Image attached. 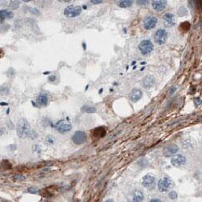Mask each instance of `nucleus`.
<instances>
[{"label": "nucleus", "instance_id": "1", "mask_svg": "<svg viewBox=\"0 0 202 202\" xmlns=\"http://www.w3.org/2000/svg\"><path fill=\"white\" fill-rule=\"evenodd\" d=\"M30 131L31 129L29 123L25 118H21L18 121L16 124V133L19 138L24 139L26 137H29Z\"/></svg>", "mask_w": 202, "mask_h": 202}, {"label": "nucleus", "instance_id": "2", "mask_svg": "<svg viewBox=\"0 0 202 202\" xmlns=\"http://www.w3.org/2000/svg\"><path fill=\"white\" fill-rule=\"evenodd\" d=\"M144 200V193L139 189H134L127 196V202H142Z\"/></svg>", "mask_w": 202, "mask_h": 202}, {"label": "nucleus", "instance_id": "3", "mask_svg": "<svg viewBox=\"0 0 202 202\" xmlns=\"http://www.w3.org/2000/svg\"><path fill=\"white\" fill-rule=\"evenodd\" d=\"M168 37V32L163 29H159L155 32L154 35V39L157 44L162 45L166 42Z\"/></svg>", "mask_w": 202, "mask_h": 202}, {"label": "nucleus", "instance_id": "4", "mask_svg": "<svg viewBox=\"0 0 202 202\" xmlns=\"http://www.w3.org/2000/svg\"><path fill=\"white\" fill-rule=\"evenodd\" d=\"M138 48L141 53L145 56V55H148L152 52L153 48H154V45H153V43L150 40H144L139 44Z\"/></svg>", "mask_w": 202, "mask_h": 202}, {"label": "nucleus", "instance_id": "5", "mask_svg": "<svg viewBox=\"0 0 202 202\" xmlns=\"http://www.w3.org/2000/svg\"><path fill=\"white\" fill-rule=\"evenodd\" d=\"M82 12V8L80 6H69L65 8L64 15L66 17L73 18L79 16Z\"/></svg>", "mask_w": 202, "mask_h": 202}, {"label": "nucleus", "instance_id": "6", "mask_svg": "<svg viewBox=\"0 0 202 202\" xmlns=\"http://www.w3.org/2000/svg\"><path fill=\"white\" fill-rule=\"evenodd\" d=\"M55 129H56L59 133L61 134H65L67 132H69L72 129L71 124L69 122H67L65 120H60L58 121L55 124Z\"/></svg>", "mask_w": 202, "mask_h": 202}, {"label": "nucleus", "instance_id": "7", "mask_svg": "<svg viewBox=\"0 0 202 202\" xmlns=\"http://www.w3.org/2000/svg\"><path fill=\"white\" fill-rule=\"evenodd\" d=\"M171 185H172V181L168 177H163V179H159L158 183V190L162 192L168 191V189L171 187Z\"/></svg>", "mask_w": 202, "mask_h": 202}, {"label": "nucleus", "instance_id": "8", "mask_svg": "<svg viewBox=\"0 0 202 202\" xmlns=\"http://www.w3.org/2000/svg\"><path fill=\"white\" fill-rule=\"evenodd\" d=\"M158 24V19L155 16H149L145 17L143 20V27L146 30H150L153 29Z\"/></svg>", "mask_w": 202, "mask_h": 202}, {"label": "nucleus", "instance_id": "9", "mask_svg": "<svg viewBox=\"0 0 202 202\" xmlns=\"http://www.w3.org/2000/svg\"><path fill=\"white\" fill-rule=\"evenodd\" d=\"M186 162H187V158L183 155H174L171 159V165L173 166H176V168H179V166H182L185 165Z\"/></svg>", "mask_w": 202, "mask_h": 202}, {"label": "nucleus", "instance_id": "10", "mask_svg": "<svg viewBox=\"0 0 202 202\" xmlns=\"http://www.w3.org/2000/svg\"><path fill=\"white\" fill-rule=\"evenodd\" d=\"M72 141L77 145H82L87 141V134L82 131H77L72 136Z\"/></svg>", "mask_w": 202, "mask_h": 202}, {"label": "nucleus", "instance_id": "11", "mask_svg": "<svg viewBox=\"0 0 202 202\" xmlns=\"http://www.w3.org/2000/svg\"><path fill=\"white\" fill-rule=\"evenodd\" d=\"M178 151H179V146L176 144H171L166 146L163 149V154L166 158H169L174 156Z\"/></svg>", "mask_w": 202, "mask_h": 202}, {"label": "nucleus", "instance_id": "12", "mask_svg": "<svg viewBox=\"0 0 202 202\" xmlns=\"http://www.w3.org/2000/svg\"><path fill=\"white\" fill-rule=\"evenodd\" d=\"M155 179L151 175H146L142 179V185L145 187H148V189L153 187V186L155 185Z\"/></svg>", "mask_w": 202, "mask_h": 202}, {"label": "nucleus", "instance_id": "13", "mask_svg": "<svg viewBox=\"0 0 202 202\" xmlns=\"http://www.w3.org/2000/svg\"><path fill=\"white\" fill-rule=\"evenodd\" d=\"M168 5L166 3V1L163 0H155V1L152 2V8L155 11L160 12V11H163L166 9V6Z\"/></svg>", "mask_w": 202, "mask_h": 202}, {"label": "nucleus", "instance_id": "14", "mask_svg": "<svg viewBox=\"0 0 202 202\" xmlns=\"http://www.w3.org/2000/svg\"><path fill=\"white\" fill-rule=\"evenodd\" d=\"M163 23L164 25L168 27H173L176 24V19L175 16L171 13H166L163 16Z\"/></svg>", "mask_w": 202, "mask_h": 202}, {"label": "nucleus", "instance_id": "15", "mask_svg": "<svg viewBox=\"0 0 202 202\" xmlns=\"http://www.w3.org/2000/svg\"><path fill=\"white\" fill-rule=\"evenodd\" d=\"M142 92L140 89H134L129 94V99L132 102L136 103L142 99Z\"/></svg>", "mask_w": 202, "mask_h": 202}, {"label": "nucleus", "instance_id": "16", "mask_svg": "<svg viewBox=\"0 0 202 202\" xmlns=\"http://www.w3.org/2000/svg\"><path fill=\"white\" fill-rule=\"evenodd\" d=\"M155 82V79L154 77H153V76H151V75H146L145 77L143 79L142 84H143L144 88H145V89H150V88H151L152 87H154Z\"/></svg>", "mask_w": 202, "mask_h": 202}, {"label": "nucleus", "instance_id": "17", "mask_svg": "<svg viewBox=\"0 0 202 202\" xmlns=\"http://www.w3.org/2000/svg\"><path fill=\"white\" fill-rule=\"evenodd\" d=\"M106 134V130L103 127L100 126L96 128L93 130V137L95 138H101L103 137Z\"/></svg>", "mask_w": 202, "mask_h": 202}, {"label": "nucleus", "instance_id": "18", "mask_svg": "<svg viewBox=\"0 0 202 202\" xmlns=\"http://www.w3.org/2000/svg\"><path fill=\"white\" fill-rule=\"evenodd\" d=\"M14 14L12 11H9V10H0V19L3 20V19H9L13 18Z\"/></svg>", "mask_w": 202, "mask_h": 202}, {"label": "nucleus", "instance_id": "19", "mask_svg": "<svg viewBox=\"0 0 202 202\" xmlns=\"http://www.w3.org/2000/svg\"><path fill=\"white\" fill-rule=\"evenodd\" d=\"M48 95L46 94H40L37 99V103L38 105H40V106H45L47 105L48 103Z\"/></svg>", "mask_w": 202, "mask_h": 202}, {"label": "nucleus", "instance_id": "20", "mask_svg": "<svg viewBox=\"0 0 202 202\" xmlns=\"http://www.w3.org/2000/svg\"><path fill=\"white\" fill-rule=\"evenodd\" d=\"M116 4L120 8H129V6L133 5V1H131V0H119V1L116 2Z\"/></svg>", "mask_w": 202, "mask_h": 202}, {"label": "nucleus", "instance_id": "21", "mask_svg": "<svg viewBox=\"0 0 202 202\" xmlns=\"http://www.w3.org/2000/svg\"><path fill=\"white\" fill-rule=\"evenodd\" d=\"M82 112L88 113H95L96 109H95V108H94V107H89V106L86 105V106H84V107L82 108Z\"/></svg>", "mask_w": 202, "mask_h": 202}, {"label": "nucleus", "instance_id": "22", "mask_svg": "<svg viewBox=\"0 0 202 202\" xmlns=\"http://www.w3.org/2000/svg\"><path fill=\"white\" fill-rule=\"evenodd\" d=\"M179 27H180V29L182 30V31H184V32H187L189 29H190V24L189 23V22H184V23H182L180 24V26H179Z\"/></svg>", "mask_w": 202, "mask_h": 202}, {"label": "nucleus", "instance_id": "23", "mask_svg": "<svg viewBox=\"0 0 202 202\" xmlns=\"http://www.w3.org/2000/svg\"><path fill=\"white\" fill-rule=\"evenodd\" d=\"M12 179L14 181H16V182H21V181L25 180V176H24L23 175H14L12 176Z\"/></svg>", "mask_w": 202, "mask_h": 202}, {"label": "nucleus", "instance_id": "24", "mask_svg": "<svg viewBox=\"0 0 202 202\" xmlns=\"http://www.w3.org/2000/svg\"><path fill=\"white\" fill-rule=\"evenodd\" d=\"M19 4H20V3L19 1H11L9 3V6H10V8L16 10L19 6Z\"/></svg>", "mask_w": 202, "mask_h": 202}, {"label": "nucleus", "instance_id": "25", "mask_svg": "<svg viewBox=\"0 0 202 202\" xmlns=\"http://www.w3.org/2000/svg\"><path fill=\"white\" fill-rule=\"evenodd\" d=\"M168 197H169L170 199H171V200H176V199L178 198V194H177V192H175V191H171V192H169Z\"/></svg>", "mask_w": 202, "mask_h": 202}, {"label": "nucleus", "instance_id": "26", "mask_svg": "<svg viewBox=\"0 0 202 202\" xmlns=\"http://www.w3.org/2000/svg\"><path fill=\"white\" fill-rule=\"evenodd\" d=\"M27 192L32 193V194H37L39 192V189L37 187H30L27 189Z\"/></svg>", "mask_w": 202, "mask_h": 202}, {"label": "nucleus", "instance_id": "27", "mask_svg": "<svg viewBox=\"0 0 202 202\" xmlns=\"http://www.w3.org/2000/svg\"><path fill=\"white\" fill-rule=\"evenodd\" d=\"M27 11H29L30 13L33 14V15H40V12L37 9V8H27Z\"/></svg>", "mask_w": 202, "mask_h": 202}, {"label": "nucleus", "instance_id": "28", "mask_svg": "<svg viewBox=\"0 0 202 202\" xmlns=\"http://www.w3.org/2000/svg\"><path fill=\"white\" fill-rule=\"evenodd\" d=\"M37 134L36 132L34 130H31L29 133V137H30L31 139H35V138H37Z\"/></svg>", "mask_w": 202, "mask_h": 202}, {"label": "nucleus", "instance_id": "29", "mask_svg": "<svg viewBox=\"0 0 202 202\" xmlns=\"http://www.w3.org/2000/svg\"><path fill=\"white\" fill-rule=\"evenodd\" d=\"M0 92L2 95H8V88H6V87H2L0 88Z\"/></svg>", "mask_w": 202, "mask_h": 202}, {"label": "nucleus", "instance_id": "30", "mask_svg": "<svg viewBox=\"0 0 202 202\" xmlns=\"http://www.w3.org/2000/svg\"><path fill=\"white\" fill-rule=\"evenodd\" d=\"M46 142L48 145H52L53 144L54 142V140H53V137H51V136H48L47 138H46Z\"/></svg>", "mask_w": 202, "mask_h": 202}, {"label": "nucleus", "instance_id": "31", "mask_svg": "<svg viewBox=\"0 0 202 202\" xmlns=\"http://www.w3.org/2000/svg\"><path fill=\"white\" fill-rule=\"evenodd\" d=\"M137 3L140 6H145L148 3V1L147 0H142H142H138V1H137Z\"/></svg>", "mask_w": 202, "mask_h": 202}, {"label": "nucleus", "instance_id": "32", "mask_svg": "<svg viewBox=\"0 0 202 202\" xmlns=\"http://www.w3.org/2000/svg\"><path fill=\"white\" fill-rule=\"evenodd\" d=\"M90 3H92V4H100V3H102L103 1L102 0H92Z\"/></svg>", "mask_w": 202, "mask_h": 202}, {"label": "nucleus", "instance_id": "33", "mask_svg": "<svg viewBox=\"0 0 202 202\" xmlns=\"http://www.w3.org/2000/svg\"><path fill=\"white\" fill-rule=\"evenodd\" d=\"M56 79H57V77L55 75H52V76H50V78H48V81H50V82H54L55 80H56Z\"/></svg>", "mask_w": 202, "mask_h": 202}, {"label": "nucleus", "instance_id": "34", "mask_svg": "<svg viewBox=\"0 0 202 202\" xmlns=\"http://www.w3.org/2000/svg\"><path fill=\"white\" fill-rule=\"evenodd\" d=\"M149 202H162V200L160 199H158V198H153Z\"/></svg>", "mask_w": 202, "mask_h": 202}, {"label": "nucleus", "instance_id": "35", "mask_svg": "<svg viewBox=\"0 0 202 202\" xmlns=\"http://www.w3.org/2000/svg\"><path fill=\"white\" fill-rule=\"evenodd\" d=\"M195 103H196L197 105H199V104L201 103V100L199 98H197V99H195Z\"/></svg>", "mask_w": 202, "mask_h": 202}, {"label": "nucleus", "instance_id": "36", "mask_svg": "<svg viewBox=\"0 0 202 202\" xmlns=\"http://www.w3.org/2000/svg\"><path fill=\"white\" fill-rule=\"evenodd\" d=\"M5 133V128H0V136L3 135Z\"/></svg>", "mask_w": 202, "mask_h": 202}, {"label": "nucleus", "instance_id": "37", "mask_svg": "<svg viewBox=\"0 0 202 202\" xmlns=\"http://www.w3.org/2000/svg\"><path fill=\"white\" fill-rule=\"evenodd\" d=\"M104 202H114V200H112V199H108V200H105Z\"/></svg>", "mask_w": 202, "mask_h": 202}, {"label": "nucleus", "instance_id": "38", "mask_svg": "<svg viewBox=\"0 0 202 202\" xmlns=\"http://www.w3.org/2000/svg\"><path fill=\"white\" fill-rule=\"evenodd\" d=\"M0 105L5 106V105H8V103H0Z\"/></svg>", "mask_w": 202, "mask_h": 202}]
</instances>
